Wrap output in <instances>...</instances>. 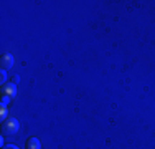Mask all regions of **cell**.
<instances>
[{
	"mask_svg": "<svg viewBox=\"0 0 155 149\" xmlns=\"http://www.w3.org/2000/svg\"><path fill=\"white\" fill-rule=\"evenodd\" d=\"M10 81H12L13 85H17L18 81H20V76H18V74H15V76H12V80H10Z\"/></svg>",
	"mask_w": 155,
	"mask_h": 149,
	"instance_id": "ba28073f",
	"label": "cell"
},
{
	"mask_svg": "<svg viewBox=\"0 0 155 149\" xmlns=\"http://www.w3.org/2000/svg\"><path fill=\"white\" fill-rule=\"evenodd\" d=\"M10 103V98H7V96H2V103H0V106L2 108H7V104Z\"/></svg>",
	"mask_w": 155,
	"mask_h": 149,
	"instance_id": "52a82bcc",
	"label": "cell"
},
{
	"mask_svg": "<svg viewBox=\"0 0 155 149\" xmlns=\"http://www.w3.org/2000/svg\"><path fill=\"white\" fill-rule=\"evenodd\" d=\"M18 128H20L18 119H15V118H7L5 121L2 123V134H3V136H13V134L18 133Z\"/></svg>",
	"mask_w": 155,
	"mask_h": 149,
	"instance_id": "6da1fadb",
	"label": "cell"
},
{
	"mask_svg": "<svg viewBox=\"0 0 155 149\" xmlns=\"http://www.w3.org/2000/svg\"><path fill=\"white\" fill-rule=\"evenodd\" d=\"M25 149H41V143H40V139H36V137H28Z\"/></svg>",
	"mask_w": 155,
	"mask_h": 149,
	"instance_id": "277c9868",
	"label": "cell"
},
{
	"mask_svg": "<svg viewBox=\"0 0 155 149\" xmlns=\"http://www.w3.org/2000/svg\"><path fill=\"white\" fill-rule=\"evenodd\" d=\"M0 83H2V85L7 83V71H5V70H2V71H0Z\"/></svg>",
	"mask_w": 155,
	"mask_h": 149,
	"instance_id": "8992f818",
	"label": "cell"
},
{
	"mask_svg": "<svg viewBox=\"0 0 155 149\" xmlns=\"http://www.w3.org/2000/svg\"><path fill=\"white\" fill-rule=\"evenodd\" d=\"M0 93H2V96H7V98H15L17 95V85H13L12 81H8V83L2 85V89H0Z\"/></svg>",
	"mask_w": 155,
	"mask_h": 149,
	"instance_id": "7a4b0ae2",
	"label": "cell"
},
{
	"mask_svg": "<svg viewBox=\"0 0 155 149\" xmlns=\"http://www.w3.org/2000/svg\"><path fill=\"white\" fill-rule=\"evenodd\" d=\"M2 149H18V147L15 146V144H7V146H3Z\"/></svg>",
	"mask_w": 155,
	"mask_h": 149,
	"instance_id": "9c48e42d",
	"label": "cell"
},
{
	"mask_svg": "<svg viewBox=\"0 0 155 149\" xmlns=\"http://www.w3.org/2000/svg\"><path fill=\"white\" fill-rule=\"evenodd\" d=\"M0 109H2V113H0V121H5V119H7V114H8V111H7V108H2V106H0Z\"/></svg>",
	"mask_w": 155,
	"mask_h": 149,
	"instance_id": "5b68a950",
	"label": "cell"
},
{
	"mask_svg": "<svg viewBox=\"0 0 155 149\" xmlns=\"http://www.w3.org/2000/svg\"><path fill=\"white\" fill-rule=\"evenodd\" d=\"M0 65H2V70H10L13 66V55H10V53H5V55H2V60H0Z\"/></svg>",
	"mask_w": 155,
	"mask_h": 149,
	"instance_id": "3957f363",
	"label": "cell"
}]
</instances>
